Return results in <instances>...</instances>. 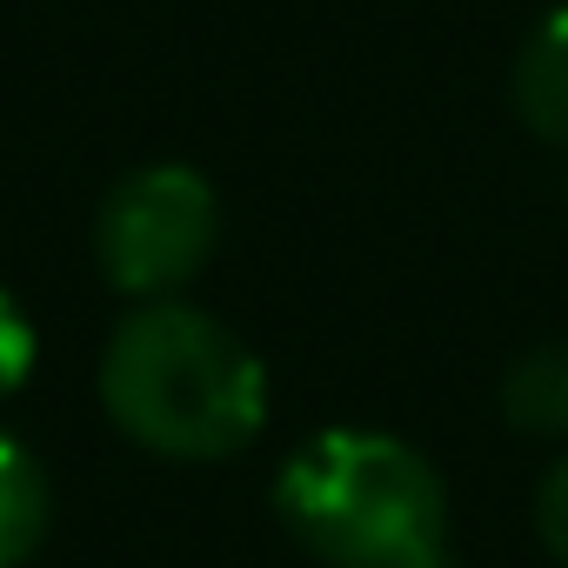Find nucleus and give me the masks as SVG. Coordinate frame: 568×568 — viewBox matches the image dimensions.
<instances>
[{
	"label": "nucleus",
	"mask_w": 568,
	"mask_h": 568,
	"mask_svg": "<svg viewBox=\"0 0 568 568\" xmlns=\"http://www.w3.org/2000/svg\"><path fill=\"white\" fill-rule=\"evenodd\" d=\"M101 402L114 428L174 462H221L247 448L267 422V368L261 355L187 302H141L108 355Z\"/></svg>",
	"instance_id": "1"
},
{
	"label": "nucleus",
	"mask_w": 568,
	"mask_h": 568,
	"mask_svg": "<svg viewBox=\"0 0 568 568\" xmlns=\"http://www.w3.org/2000/svg\"><path fill=\"white\" fill-rule=\"evenodd\" d=\"M288 535L335 568H448V495L422 448L382 428H328L274 481Z\"/></svg>",
	"instance_id": "2"
},
{
	"label": "nucleus",
	"mask_w": 568,
	"mask_h": 568,
	"mask_svg": "<svg viewBox=\"0 0 568 568\" xmlns=\"http://www.w3.org/2000/svg\"><path fill=\"white\" fill-rule=\"evenodd\" d=\"M221 234V201L207 187V174L181 168V161H154L134 168L94 221V261L134 302H168L207 267Z\"/></svg>",
	"instance_id": "3"
},
{
	"label": "nucleus",
	"mask_w": 568,
	"mask_h": 568,
	"mask_svg": "<svg viewBox=\"0 0 568 568\" xmlns=\"http://www.w3.org/2000/svg\"><path fill=\"white\" fill-rule=\"evenodd\" d=\"M515 114L535 141L568 154V0L535 21L515 54Z\"/></svg>",
	"instance_id": "4"
},
{
	"label": "nucleus",
	"mask_w": 568,
	"mask_h": 568,
	"mask_svg": "<svg viewBox=\"0 0 568 568\" xmlns=\"http://www.w3.org/2000/svg\"><path fill=\"white\" fill-rule=\"evenodd\" d=\"M48 535V468L0 435V568H21Z\"/></svg>",
	"instance_id": "5"
},
{
	"label": "nucleus",
	"mask_w": 568,
	"mask_h": 568,
	"mask_svg": "<svg viewBox=\"0 0 568 568\" xmlns=\"http://www.w3.org/2000/svg\"><path fill=\"white\" fill-rule=\"evenodd\" d=\"M501 415L528 435H568V342H541L508 368Z\"/></svg>",
	"instance_id": "6"
},
{
	"label": "nucleus",
	"mask_w": 568,
	"mask_h": 568,
	"mask_svg": "<svg viewBox=\"0 0 568 568\" xmlns=\"http://www.w3.org/2000/svg\"><path fill=\"white\" fill-rule=\"evenodd\" d=\"M28 368H34V322L8 288H0V402L28 382Z\"/></svg>",
	"instance_id": "7"
},
{
	"label": "nucleus",
	"mask_w": 568,
	"mask_h": 568,
	"mask_svg": "<svg viewBox=\"0 0 568 568\" xmlns=\"http://www.w3.org/2000/svg\"><path fill=\"white\" fill-rule=\"evenodd\" d=\"M535 535L548 541L555 561H568V455L541 475V495H535Z\"/></svg>",
	"instance_id": "8"
}]
</instances>
